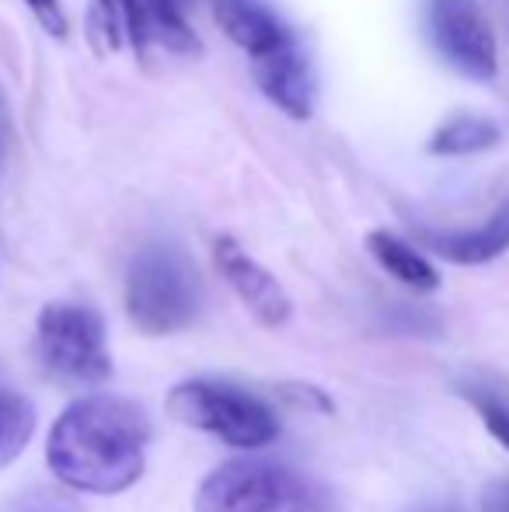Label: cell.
<instances>
[{
  "instance_id": "1",
  "label": "cell",
  "mask_w": 509,
  "mask_h": 512,
  "mask_svg": "<svg viewBox=\"0 0 509 512\" xmlns=\"http://www.w3.org/2000/svg\"><path fill=\"white\" fill-rule=\"evenodd\" d=\"M150 422L126 398H84L53 422L46 457L67 488L116 495L143 478Z\"/></svg>"
},
{
  "instance_id": "2",
  "label": "cell",
  "mask_w": 509,
  "mask_h": 512,
  "mask_svg": "<svg viewBox=\"0 0 509 512\" xmlns=\"http://www.w3.org/2000/svg\"><path fill=\"white\" fill-rule=\"evenodd\" d=\"M196 512H339L335 492L293 467L231 460L206 474Z\"/></svg>"
},
{
  "instance_id": "3",
  "label": "cell",
  "mask_w": 509,
  "mask_h": 512,
  "mask_svg": "<svg viewBox=\"0 0 509 512\" xmlns=\"http://www.w3.org/2000/svg\"><path fill=\"white\" fill-rule=\"evenodd\" d=\"M203 307L196 265L175 244H147L126 272V314L143 335H175L189 328Z\"/></svg>"
},
{
  "instance_id": "4",
  "label": "cell",
  "mask_w": 509,
  "mask_h": 512,
  "mask_svg": "<svg viewBox=\"0 0 509 512\" xmlns=\"http://www.w3.org/2000/svg\"><path fill=\"white\" fill-rule=\"evenodd\" d=\"M168 415L189 429L210 432L231 446L258 450L279 436V415L258 394L227 380H185L171 387Z\"/></svg>"
},
{
  "instance_id": "5",
  "label": "cell",
  "mask_w": 509,
  "mask_h": 512,
  "mask_svg": "<svg viewBox=\"0 0 509 512\" xmlns=\"http://www.w3.org/2000/svg\"><path fill=\"white\" fill-rule=\"evenodd\" d=\"M35 356L63 384H102L112 373L102 317L81 304H49L35 328Z\"/></svg>"
},
{
  "instance_id": "6",
  "label": "cell",
  "mask_w": 509,
  "mask_h": 512,
  "mask_svg": "<svg viewBox=\"0 0 509 512\" xmlns=\"http://www.w3.org/2000/svg\"><path fill=\"white\" fill-rule=\"evenodd\" d=\"M426 39L454 74L468 81H492L499 70V46L478 0H426Z\"/></svg>"
},
{
  "instance_id": "7",
  "label": "cell",
  "mask_w": 509,
  "mask_h": 512,
  "mask_svg": "<svg viewBox=\"0 0 509 512\" xmlns=\"http://www.w3.org/2000/svg\"><path fill=\"white\" fill-rule=\"evenodd\" d=\"M252 77L258 91L290 119L307 122L318 108V74L297 35L269 53L252 56Z\"/></svg>"
},
{
  "instance_id": "8",
  "label": "cell",
  "mask_w": 509,
  "mask_h": 512,
  "mask_svg": "<svg viewBox=\"0 0 509 512\" xmlns=\"http://www.w3.org/2000/svg\"><path fill=\"white\" fill-rule=\"evenodd\" d=\"M213 262H217L220 276L227 279V286L241 297V304L252 310L265 328H279V324L290 321L293 304L286 297L283 283L265 265H258L234 237L213 241Z\"/></svg>"
},
{
  "instance_id": "9",
  "label": "cell",
  "mask_w": 509,
  "mask_h": 512,
  "mask_svg": "<svg viewBox=\"0 0 509 512\" xmlns=\"http://www.w3.org/2000/svg\"><path fill=\"white\" fill-rule=\"evenodd\" d=\"M126 32L140 53L164 49L171 56H203V42L182 18L175 0H119Z\"/></svg>"
},
{
  "instance_id": "10",
  "label": "cell",
  "mask_w": 509,
  "mask_h": 512,
  "mask_svg": "<svg viewBox=\"0 0 509 512\" xmlns=\"http://www.w3.org/2000/svg\"><path fill=\"white\" fill-rule=\"evenodd\" d=\"M422 244L454 265H485L509 251V196L471 230H422Z\"/></svg>"
},
{
  "instance_id": "11",
  "label": "cell",
  "mask_w": 509,
  "mask_h": 512,
  "mask_svg": "<svg viewBox=\"0 0 509 512\" xmlns=\"http://www.w3.org/2000/svg\"><path fill=\"white\" fill-rule=\"evenodd\" d=\"M213 18L224 28V35L248 56H262L269 49L293 39V32L258 0H217Z\"/></svg>"
},
{
  "instance_id": "12",
  "label": "cell",
  "mask_w": 509,
  "mask_h": 512,
  "mask_svg": "<svg viewBox=\"0 0 509 512\" xmlns=\"http://www.w3.org/2000/svg\"><path fill=\"white\" fill-rule=\"evenodd\" d=\"M367 251L374 255V262L381 265L387 276H394L401 286L415 293H433L440 290V272L429 262L422 251H415L408 241L387 234V230H374L367 234Z\"/></svg>"
},
{
  "instance_id": "13",
  "label": "cell",
  "mask_w": 509,
  "mask_h": 512,
  "mask_svg": "<svg viewBox=\"0 0 509 512\" xmlns=\"http://www.w3.org/2000/svg\"><path fill=\"white\" fill-rule=\"evenodd\" d=\"M454 391L478 411L496 443L509 450V380L492 370H471L454 380Z\"/></svg>"
},
{
  "instance_id": "14",
  "label": "cell",
  "mask_w": 509,
  "mask_h": 512,
  "mask_svg": "<svg viewBox=\"0 0 509 512\" xmlns=\"http://www.w3.org/2000/svg\"><path fill=\"white\" fill-rule=\"evenodd\" d=\"M503 143V129L489 115H454L433 136H429V154L433 157H471Z\"/></svg>"
},
{
  "instance_id": "15",
  "label": "cell",
  "mask_w": 509,
  "mask_h": 512,
  "mask_svg": "<svg viewBox=\"0 0 509 512\" xmlns=\"http://www.w3.org/2000/svg\"><path fill=\"white\" fill-rule=\"evenodd\" d=\"M32 429H35V411L28 405L21 394L7 391L0 384V467L11 464L25 443L32 439Z\"/></svg>"
},
{
  "instance_id": "16",
  "label": "cell",
  "mask_w": 509,
  "mask_h": 512,
  "mask_svg": "<svg viewBox=\"0 0 509 512\" xmlns=\"http://www.w3.org/2000/svg\"><path fill=\"white\" fill-rule=\"evenodd\" d=\"M123 7L119 0H91L88 7V28H91V39L98 42L102 53H116L123 46Z\"/></svg>"
},
{
  "instance_id": "17",
  "label": "cell",
  "mask_w": 509,
  "mask_h": 512,
  "mask_svg": "<svg viewBox=\"0 0 509 512\" xmlns=\"http://www.w3.org/2000/svg\"><path fill=\"white\" fill-rule=\"evenodd\" d=\"M7 512H77L74 502L60 492H46V488H35V492L21 495V499L11 502Z\"/></svg>"
},
{
  "instance_id": "18",
  "label": "cell",
  "mask_w": 509,
  "mask_h": 512,
  "mask_svg": "<svg viewBox=\"0 0 509 512\" xmlns=\"http://www.w3.org/2000/svg\"><path fill=\"white\" fill-rule=\"evenodd\" d=\"M25 4H28V11L35 14V21H39L49 35H56V39H63V35H67V14H63V0H25Z\"/></svg>"
},
{
  "instance_id": "19",
  "label": "cell",
  "mask_w": 509,
  "mask_h": 512,
  "mask_svg": "<svg viewBox=\"0 0 509 512\" xmlns=\"http://www.w3.org/2000/svg\"><path fill=\"white\" fill-rule=\"evenodd\" d=\"M482 512H509V474L492 481L482 495Z\"/></svg>"
},
{
  "instance_id": "20",
  "label": "cell",
  "mask_w": 509,
  "mask_h": 512,
  "mask_svg": "<svg viewBox=\"0 0 509 512\" xmlns=\"http://www.w3.org/2000/svg\"><path fill=\"white\" fill-rule=\"evenodd\" d=\"M412 512H464L461 506H450V502H433V506H419Z\"/></svg>"
},
{
  "instance_id": "21",
  "label": "cell",
  "mask_w": 509,
  "mask_h": 512,
  "mask_svg": "<svg viewBox=\"0 0 509 512\" xmlns=\"http://www.w3.org/2000/svg\"><path fill=\"white\" fill-rule=\"evenodd\" d=\"M0 150H4V112H0Z\"/></svg>"
}]
</instances>
